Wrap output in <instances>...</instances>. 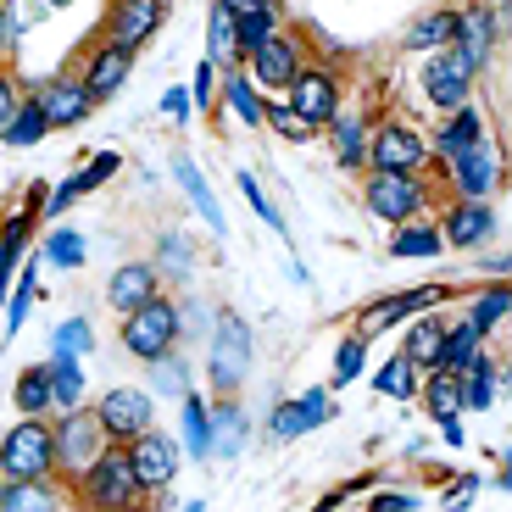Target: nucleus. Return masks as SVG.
<instances>
[{
    "instance_id": "dca6fc26",
    "label": "nucleus",
    "mask_w": 512,
    "mask_h": 512,
    "mask_svg": "<svg viewBox=\"0 0 512 512\" xmlns=\"http://www.w3.org/2000/svg\"><path fill=\"white\" fill-rule=\"evenodd\" d=\"M39 101V112H45V123H51V134L56 128H78L84 117L95 112V95L78 84V73H51L45 84H34L28 90Z\"/></svg>"
},
{
    "instance_id": "13d9d810",
    "label": "nucleus",
    "mask_w": 512,
    "mask_h": 512,
    "mask_svg": "<svg viewBox=\"0 0 512 512\" xmlns=\"http://www.w3.org/2000/svg\"><path fill=\"white\" fill-rule=\"evenodd\" d=\"M218 6H223V12L240 17V12H256V6H268V0H218Z\"/></svg>"
},
{
    "instance_id": "f257e3e1",
    "label": "nucleus",
    "mask_w": 512,
    "mask_h": 512,
    "mask_svg": "<svg viewBox=\"0 0 512 512\" xmlns=\"http://www.w3.org/2000/svg\"><path fill=\"white\" fill-rule=\"evenodd\" d=\"M0 479H56L51 412H17V423L0 440Z\"/></svg>"
},
{
    "instance_id": "473e14b6",
    "label": "nucleus",
    "mask_w": 512,
    "mask_h": 512,
    "mask_svg": "<svg viewBox=\"0 0 512 512\" xmlns=\"http://www.w3.org/2000/svg\"><path fill=\"white\" fill-rule=\"evenodd\" d=\"M245 412H240V401L234 396H218V407H212V457H240V446H245Z\"/></svg>"
},
{
    "instance_id": "49530a36",
    "label": "nucleus",
    "mask_w": 512,
    "mask_h": 512,
    "mask_svg": "<svg viewBox=\"0 0 512 512\" xmlns=\"http://www.w3.org/2000/svg\"><path fill=\"white\" fill-rule=\"evenodd\" d=\"M117 167H123V156H117V151H95L90 162H84V167H78V173H73V179H78V190L90 195V190H101V184L112 179Z\"/></svg>"
},
{
    "instance_id": "58836bf2",
    "label": "nucleus",
    "mask_w": 512,
    "mask_h": 512,
    "mask_svg": "<svg viewBox=\"0 0 512 512\" xmlns=\"http://www.w3.org/2000/svg\"><path fill=\"white\" fill-rule=\"evenodd\" d=\"M512 312V284H490V290H479L474 301H468V323H474L479 334H496L501 323H507Z\"/></svg>"
},
{
    "instance_id": "864d4df0",
    "label": "nucleus",
    "mask_w": 512,
    "mask_h": 512,
    "mask_svg": "<svg viewBox=\"0 0 512 512\" xmlns=\"http://www.w3.org/2000/svg\"><path fill=\"white\" fill-rule=\"evenodd\" d=\"M17 101H23V90H17L12 73H0V128H6V117L17 112Z\"/></svg>"
},
{
    "instance_id": "3c124183",
    "label": "nucleus",
    "mask_w": 512,
    "mask_h": 512,
    "mask_svg": "<svg viewBox=\"0 0 512 512\" xmlns=\"http://www.w3.org/2000/svg\"><path fill=\"white\" fill-rule=\"evenodd\" d=\"M368 507L373 512H418V496H407V490H373Z\"/></svg>"
},
{
    "instance_id": "0eeeda50",
    "label": "nucleus",
    "mask_w": 512,
    "mask_h": 512,
    "mask_svg": "<svg viewBox=\"0 0 512 512\" xmlns=\"http://www.w3.org/2000/svg\"><path fill=\"white\" fill-rule=\"evenodd\" d=\"M429 162H435V151H429V140H423L412 123L384 117V123L368 128V167H384V173H423Z\"/></svg>"
},
{
    "instance_id": "79ce46f5",
    "label": "nucleus",
    "mask_w": 512,
    "mask_h": 512,
    "mask_svg": "<svg viewBox=\"0 0 512 512\" xmlns=\"http://www.w3.org/2000/svg\"><path fill=\"white\" fill-rule=\"evenodd\" d=\"M362 368H368V340H362V334H346V340L334 346V373H329V384L340 390V384L362 379Z\"/></svg>"
},
{
    "instance_id": "c9c22d12",
    "label": "nucleus",
    "mask_w": 512,
    "mask_h": 512,
    "mask_svg": "<svg viewBox=\"0 0 512 512\" xmlns=\"http://www.w3.org/2000/svg\"><path fill=\"white\" fill-rule=\"evenodd\" d=\"M485 351V334L474 329L468 318H457V323H446V346H440V362L435 368H451V373H462L468 362Z\"/></svg>"
},
{
    "instance_id": "2f4dec72",
    "label": "nucleus",
    "mask_w": 512,
    "mask_h": 512,
    "mask_svg": "<svg viewBox=\"0 0 512 512\" xmlns=\"http://www.w3.org/2000/svg\"><path fill=\"white\" fill-rule=\"evenodd\" d=\"M284 28V6L279 0H268V6H256V12H240L234 17V39H240V62L256 51V45H268L273 34Z\"/></svg>"
},
{
    "instance_id": "39448f33",
    "label": "nucleus",
    "mask_w": 512,
    "mask_h": 512,
    "mask_svg": "<svg viewBox=\"0 0 512 512\" xmlns=\"http://www.w3.org/2000/svg\"><path fill=\"white\" fill-rule=\"evenodd\" d=\"M479 56L462 45V39H446L429 62H423V95H429V106H440V112H457L468 95H474V78H479Z\"/></svg>"
},
{
    "instance_id": "c85d7f7f",
    "label": "nucleus",
    "mask_w": 512,
    "mask_h": 512,
    "mask_svg": "<svg viewBox=\"0 0 512 512\" xmlns=\"http://www.w3.org/2000/svg\"><path fill=\"white\" fill-rule=\"evenodd\" d=\"M218 106H229L245 128H262V95H256V84L245 78V67L218 73Z\"/></svg>"
},
{
    "instance_id": "4be33fe9",
    "label": "nucleus",
    "mask_w": 512,
    "mask_h": 512,
    "mask_svg": "<svg viewBox=\"0 0 512 512\" xmlns=\"http://www.w3.org/2000/svg\"><path fill=\"white\" fill-rule=\"evenodd\" d=\"M73 485L56 479H0V512H39V507H67Z\"/></svg>"
},
{
    "instance_id": "6e6552de",
    "label": "nucleus",
    "mask_w": 512,
    "mask_h": 512,
    "mask_svg": "<svg viewBox=\"0 0 512 512\" xmlns=\"http://www.w3.org/2000/svg\"><path fill=\"white\" fill-rule=\"evenodd\" d=\"M51 429H56V474L73 485L90 468V457H101L106 435H101V423H95L90 407H67L62 418H51Z\"/></svg>"
},
{
    "instance_id": "37998d69",
    "label": "nucleus",
    "mask_w": 512,
    "mask_h": 512,
    "mask_svg": "<svg viewBox=\"0 0 512 512\" xmlns=\"http://www.w3.org/2000/svg\"><path fill=\"white\" fill-rule=\"evenodd\" d=\"M34 295H39V273L34 262L23 268V279H17V295H6V307H0V318H6V334H17L28 323V307H34Z\"/></svg>"
},
{
    "instance_id": "9d476101",
    "label": "nucleus",
    "mask_w": 512,
    "mask_h": 512,
    "mask_svg": "<svg viewBox=\"0 0 512 512\" xmlns=\"http://www.w3.org/2000/svg\"><path fill=\"white\" fill-rule=\"evenodd\" d=\"M90 412H95V423H101V435L112 440V446H128L140 429H151L156 396L151 390H134V384H117V390H106Z\"/></svg>"
},
{
    "instance_id": "4d7b16f0",
    "label": "nucleus",
    "mask_w": 512,
    "mask_h": 512,
    "mask_svg": "<svg viewBox=\"0 0 512 512\" xmlns=\"http://www.w3.org/2000/svg\"><path fill=\"white\" fill-rule=\"evenodd\" d=\"M162 256L173 262V268H184V262H190V256H184V245H179V234H167V240H162Z\"/></svg>"
},
{
    "instance_id": "20e7f679",
    "label": "nucleus",
    "mask_w": 512,
    "mask_h": 512,
    "mask_svg": "<svg viewBox=\"0 0 512 512\" xmlns=\"http://www.w3.org/2000/svg\"><path fill=\"white\" fill-rule=\"evenodd\" d=\"M212 351H206V373H212V390L218 396H240L245 373H251V323L240 312H218V323L206 329Z\"/></svg>"
},
{
    "instance_id": "423d86ee",
    "label": "nucleus",
    "mask_w": 512,
    "mask_h": 512,
    "mask_svg": "<svg viewBox=\"0 0 512 512\" xmlns=\"http://www.w3.org/2000/svg\"><path fill=\"white\" fill-rule=\"evenodd\" d=\"M362 206H368V218L396 229V223L418 218L423 206H429V184H423V173H384V167H368Z\"/></svg>"
},
{
    "instance_id": "ea45409f",
    "label": "nucleus",
    "mask_w": 512,
    "mask_h": 512,
    "mask_svg": "<svg viewBox=\"0 0 512 512\" xmlns=\"http://www.w3.org/2000/svg\"><path fill=\"white\" fill-rule=\"evenodd\" d=\"M12 401H17V412H51V368H45V362H34V368L17 373Z\"/></svg>"
},
{
    "instance_id": "1a4fd4ad",
    "label": "nucleus",
    "mask_w": 512,
    "mask_h": 512,
    "mask_svg": "<svg viewBox=\"0 0 512 512\" xmlns=\"http://www.w3.org/2000/svg\"><path fill=\"white\" fill-rule=\"evenodd\" d=\"M128 462H134V479H140L145 496H167L173 490V479H179V440L162 435V429H140V435L128 440Z\"/></svg>"
},
{
    "instance_id": "6ab92c4d",
    "label": "nucleus",
    "mask_w": 512,
    "mask_h": 512,
    "mask_svg": "<svg viewBox=\"0 0 512 512\" xmlns=\"http://www.w3.org/2000/svg\"><path fill=\"white\" fill-rule=\"evenodd\" d=\"M440 162H446V173H451V184H457L462 201H485V195L496 190V151H490L485 140L462 145V151L440 156Z\"/></svg>"
},
{
    "instance_id": "f03ea898",
    "label": "nucleus",
    "mask_w": 512,
    "mask_h": 512,
    "mask_svg": "<svg viewBox=\"0 0 512 512\" xmlns=\"http://www.w3.org/2000/svg\"><path fill=\"white\" fill-rule=\"evenodd\" d=\"M145 490L140 479H134V462H128L123 446H112L106 440L101 457H90V468L73 479V501H84V507H134Z\"/></svg>"
},
{
    "instance_id": "a211bd4d",
    "label": "nucleus",
    "mask_w": 512,
    "mask_h": 512,
    "mask_svg": "<svg viewBox=\"0 0 512 512\" xmlns=\"http://www.w3.org/2000/svg\"><path fill=\"white\" fill-rule=\"evenodd\" d=\"M329 418H334V396H329V390H307V396L279 401V407H273L268 435L273 440H301V435H312V429H323Z\"/></svg>"
},
{
    "instance_id": "393cba45",
    "label": "nucleus",
    "mask_w": 512,
    "mask_h": 512,
    "mask_svg": "<svg viewBox=\"0 0 512 512\" xmlns=\"http://www.w3.org/2000/svg\"><path fill=\"white\" fill-rule=\"evenodd\" d=\"M384 251L396 256V262H423V256H440L446 251V234H440V223H429L418 212V218L396 223V234H390V245Z\"/></svg>"
},
{
    "instance_id": "412c9836",
    "label": "nucleus",
    "mask_w": 512,
    "mask_h": 512,
    "mask_svg": "<svg viewBox=\"0 0 512 512\" xmlns=\"http://www.w3.org/2000/svg\"><path fill=\"white\" fill-rule=\"evenodd\" d=\"M440 234H446V245H457V251H474V245L496 240V212H490V201H451L446 223H440Z\"/></svg>"
},
{
    "instance_id": "4c0bfd02",
    "label": "nucleus",
    "mask_w": 512,
    "mask_h": 512,
    "mask_svg": "<svg viewBox=\"0 0 512 512\" xmlns=\"http://www.w3.org/2000/svg\"><path fill=\"white\" fill-rule=\"evenodd\" d=\"M451 34H457V6H435L407 28V51H440Z\"/></svg>"
},
{
    "instance_id": "bb28decb",
    "label": "nucleus",
    "mask_w": 512,
    "mask_h": 512,
    "mask_svg": "<svg viewBox=\"0 0 512 512\" xmlns=\"http://www.w3.org/2000/svg\"><path fill=\"white\" fill-rule=\"evenodd\" d=\"M507 384V373H501V362L490 357V351H479L468 368H462V401H468V412H485L490 401H496V390Z\"/></svg>"
},
{
    "instance_id": "cd10ccee",
    "label": "nucleus",
    "mask_w": 512,
    "mask_h": 512,
    "mask_svg": "<svg viewBox=\"0 0 512 512\" xmlns=\"http://www.w3.org/2000/svg\"><path fill=\"white\" fill-rule=\"evenodd\" d=\"M179 435H184V446L195 451V462L212 457V407H206V396H195V390L179 396Z\"/></svg>"
},
{
    "instance_id": "052dcab7",
    "label": "nucleus",
    "mask_w": 512,
    "mask_h": 512,
    "mask_svg": "<svg viewBox=\"0 0 512 512\" xmlns=\"http://www.w3.org/2000/svg\"><path fill=\"white\" fill-rule=\"evenodd\" d=\"M485 6H496V12H501V6H507V0H485Z\"/></svg>"
},
{
    "instance_id": "f8f14e48",
    "label": "nucleus",
    "mask_w": 512,
    "mask_h": 512,
    "mask_svg": "<svg viewBox=\"0 0 512 512\" xmlns=\"http://www.w3.org/2000/svg\"><path fill=\"white\" fill-rule=\"evenodd\" d=\"M284 101L307 117L312 128H323L334 117V106H340V73L329 62H301V73L284 84Z\"/></svg>"
},
{
    "instance_id": "8fccbe9b",
    "label": "nucleus",
    "mask_w": 512,
    "mask_h": 512,
    "mask_svg": "<svg viewBox=\"0 0 512 512\" xmlns=\"http://www.w3.org/2000/svg\"><path fill=\"white\" fill-rule=\"evenodd\" d=\"M190 101L201 106V112H218V67H212V62L195 67V90H190Z\"/></svg>"
},
{
    "instance_id": "de8ad7c7",
    "label": "nucleus",
    "mask_w": 512,
    "mask_h": 512,
    "mask_svg": "<svg viewBox=\"0 0 512 512\" xmlns=\"http://www.w3.org/2000/svg\"><path fill=\"white\" fill-rule=\"evenodd\" d=\"M240 195H245V201H251V212H256V218H262V223H268L273 234H284V212H279V206L268 201V195H262V184H256V173H240Z\"/></svg>"
},
{
    "instance_id": "e2e57ef3",
    "label": "nucleus",
    "mask_w": 512,
    "mask_h": 512,
    "mask_svg": "<svg viewBox=\"0 0 512 512\" xmlns=\"http://www.w3.org/2000/svg\"><path fill=\"white\" fill-rule=\"evenodd\" d=\"M167 6H173V0H167Z\"/></svg>"
},
{
    "instance_id": "c756f323",
    "label": "nucleus",
    "mask_w": 512,
    "mask_h": 512,
    "mask_svg": "<svg viewBox=\"0 0 512 512\" xmlns=\"http://www.w3.org/2000/svg\"><path fill=\"white\" fill-rule=\"evenodd\" d=\"M206 62L218 73H234L240 67V39H234V12H223L212 0V17H206Z\"/></svg>"
},
{
    "instance_id": "7ed1b4c3",
    "label": "nucleus",
    "mask_w": 512,
    "mask_h": 512,
    "mask_svg": "<svg viewBox=\"0 0 512 512\" xmlns=\"http://www.w3.org/2000/svg\"><path fill=\"white\" fill-rule=\"evenodd\" d=\"M117 340H123L128 357L140 362H156L167 357V351H179V301H167V295H156V301H145V307L123 312V329H117Z\"/></svg>"
},
{
    "instance_id": "a878e982",
    "label": "nucleus",
    "mask_w": 512,
    "mask_h": 512,
    "mask_svg": "<svg viewBox=\"0 0 512 512\" xmlns=\"http://www.w3.org/2000/svg\"><path fill=\"white\" fill-rule=\"evenodd\" d=\"M173 179H179V190L190 195V206L201 212V223H206V229H212V234H223V229H229V223H223V206H218V195H212V184H206V173L190 162V156H173Z\"/></svg>"
},
{
    "instance_id": "a19ab883",
    "label": "nucleus",
    "mask_w": 512,
    "mask_h": 512,
    "mask_svg": "<svg viewBox=\"0 0 512 512\" xmlns=\"http://www.w3.org/2000/svg\"><path fill=\"white\" fill-rule=\"evenodd\" d=\"M373 390H379V396H390V401H412V396H418V368H412V362L396 351V357L373 373Z\"/></svg>"
},
{
    "instance_id": "6e6d98bb",
    "label": "nucleus",
    "mask_w": 512,
    "mask_h": 512,
    "mask_svg": "<svg viewBox=\"0 0 512 512\" xmlns=\"http://www.w3.org/2000/svg\"><path fill=\"white\" fill-rule=\"evenodd\" d=\"M440 440H446L451 451H462V446H468V435H462V423H457V418H451V423H440Z\"/></svg>"
},
{
    "instance_id": "5fc2aeb1",
    "label": "nucleus",
    "mask_w": 512,
    "mask_h": 512,
    "mask_svg": "<svg viewBox=\"0 0 512 512\" xmlns=\"http://www.w3.org/2000/svg\"><path fill=\"white\" fill-rule=\"evenodd\" d=\"M17 34H23V23H17V17L6 12V6H0V56H6V51L17 45Z\"/></svg>"
},
{
    "instance_id": "c03bdc74",
    "label": "nucleus",
    "mask_w": 512,
    "mask_h": 512,
    "mask_svg": "<svg viewBox=\"0 0 512 512\" xmlns=\"http://www.w3.org/2000/svg\"><path fill=\"white\" fill-rule=\"evenodd\" d=\"M45 256H51L56 268H84V234L78 229H51V240H45Z\"/></svg>"
},
{
    "instance_id": "603ef678",
    "label": "nucleus",
    "mask_w": 512,
    "mask_h": 512,
    "mask_svg": "<svg viewBox=\"0 0 512 512\" xmlns=\"http://www.w3.org/2000/svg\"><path fill=\"white\" fill-rule=\"evenodd\" d=\"M162 112L173 117V123H184V117H190V90H184V84H173V90L162 95Z\"/></svg>"
},
{
    "instance_id": "a18cd8bd",
    "label": "nucleus",
    "mask_w": 512,
    "mask_h": 512,
    "mask_svg": "<svg viewBox=\"0 0 512 512\" xmlns=\"http://www.w3.org/2000/svg\"><path fill=\"white\" fill-rule=\"evenodd\" d=\"M90 346H95V334H90V323H84V318H67V323H56V334H51V351H67V357H84Z\"/></svg>"
},
{
    "instance_id": "f704fd0d",
    "label": "nucleus",
    "mask_w": 512,
    "mask_h": 512,
    "mask_svg": "<svg viewBox=\"0 0 512 512\" xmlns=\"http://www.w3.org/2000/svg\"><path fill=\"white\" fill-rule=\"evenodd\" d=\"M479 140H485V123H479L474 101H462L457 112H446V128L435 134V145H429V151H435V156H451V151H462V145H479Z\"/></svg>"
},
{
    "instance_id": "4468645a",
    "label": "nucleus",
    "mask_w": 512,
    "mask_h": 512,
    "mask_svg": "<svg viewBox=\"0 0 512 512\" xmlns=\"http://www.w3.org/2000/svg\"><path fill=\"white\" fill-rule=\"evenodd\" d=\"M134 56L140 51H128V45H112V39H95L90 51H84V62H78V84L95 95V106L112 101L117 90L128 84V73H134Z\"/></svg>"
},
{
    "instance_id": "680f3d73",
    "label": "nucleus",
    "mask_w": 512,
    "mask_h": 512,
    "mask_svg": "<svg viewBox=\"0 0 512 512\" xmlns=\"http://www.w3.org/2000/svg\"><path fill=\"white\" fill-rule=\"evenodd\" d=\"M446 6H462V0H446Z\"/></svg>"
},
{
    "instance_id": "9b49d317",
    "label": "nucleus",
    "mask_w": 512,
    "mask_h": 512,
    "mask_svg": "<svg viewBox=\"0 0 512 512\" xmlns=\"http://www.w3.org/2000/svg\"><path fill=\"white\" fill-rule=\"evenodd\" d=\"M301 62H307V51H301V39H295V28L284 23L279 34L268 39V45H256V51L245 56V78H251L256 90L284 95V84H290V78L301 73Z\"/></svg>"
},
{
    "instance_id": "b1692460",
    "label": "nucleus",
    "mask_w": 512,
    "mask_h": 512,
    "mask_svg": "<svg viewBox=\"0 0 512 512\" xmlns=\"http://www.w3.org/2000/svg\"><path fill=\"white\" fill-rule=\"evenodd\" d=\"M440 346H446V318H435V307L412 312V318H407V340H401V357H407L418 373H429L440 362Z\"/></svg>"
},
{
    "instance_id": "aec40b11",
    "label": "nucleus",
    "mask_w": 512,
    "mask_h": 512,
    "mask_svg": "<svg viewBox=\"0 0 512 512\" xmlns=\"http://www.w3.org/2000/svg\"><path fill=\"white\" fill-rule=\"evenodd\" d=\"M162 295V268L156 262H123V268L106 279V307L123 318V312L145 307V301H156Z\"/></svg>"
},
{
    "instance_id": "bf43d9fd",
    "label": "nucleus",
    "mask_w": 512,
    "mask_h": 512,
    "mask_svg": "<svg viewBox=\"0 0 512 512\" xmlns=\"http://www.w3.org/2000/svg\"><path fill=\"white\" fill-rule=\"evenodd\" d=\"M507 268H512L507 256H490V262H485V273H490V279H507Z\"/></svg>"
},
{
    "instance_id": "5701e85b",
    "label": "nucleus",
    "mask_w": 512,
    "mask_h": 512,
    "mask_svg": "<svg viewBox=\"0 0 512 512\" xmlns=\"http://www.w3.org/2000/svg\"><path fill=\"white\" fill-rule=\"evenodd\" d=\"M418 401H423V412L435 423H451V418H462L468 412V401H462V373H451V368H429L418 379Z\"/></svg>"
},
{
    "instance_id": "e433bc0d",
    "label": "nucleus",
    "mask_w": 512,
    "mask_h": 512,
    "mask_svg": "<svg viewBox=\"0 0 512 512\" xmlns=\"http://www.w3.org/2000/svg\"><path fill=\"white\" fill-rule=\"evenodd\" d=\"M262 123H268L273 134H279V140H290V145H312V140L323 134V128H312L307 117H301L290 101H284V95H273V101H262Z\"/></svg>"
},
{
    "instance_id": "2eb2a0df",
    "label": "nucleus",
    "mask_w": 512,
    "mask_h": 512,
    "mask_svg": "<svg viewBox=\"0 0 512 512\" xmlns=\"http://www.w3.org/2000/svg\"><path fill=\"white\" fill-rule=\"evenodd\" d=\"M446 295H451V284H429V290H401V295H384V301H373V307H362V312H357V329H351V334H362V340H379L384 329H396V323H407L412 312L440 307Z\"/></svg>"
},
{
    "instance_id": "72a5a7b5",
    "label": "nucleus",
    "mask_w": 512,
    "mask_h": 512,
    "mask_svg": "<svg viewBox=\"0 0 512 512\" xmlns=\"http://www.w3.org/2000/svg\"><path fill=\"white\" fill-rule=\"evenodd\" d=\"M45 134H51V123H45V112H39L34 95H23V101H17V112L6 117V128H0V140L12 145V151H34Z\"/></svg>"
},
{
    "instance_id": "09e8293b",
    "label": "nucleus",
    "mask_w": 512,
    "mask_h": 512,
    "mask_svg": "<svg viewBox=\"0 0 512 512\" xmlns=\"http://www.w3.org/2000/svg\"><path fill=\"white\" fill-rule=\"evenodd\" d=\"M151 368H156V390H162V396H184V390H190V373H184V362L173 357V351L156 357Z\"/></svg>"
},
{
    "instance_id": "f3484780",
    "label": "nucleus",
    "mask_w": 512,
    "mask_h": 512,
    "mask_svg": "<svg viewBox=\"0 0 512 512\" xmlns=\"http://www.w3.org/2000/svg\"><path fill=\"white\" fill-rule=\"evenodd\" d=\"M368 128H373V112L357 101H340L334 117L323 123V134H329V145H334V162L346 167V173H362V167H368Z\"/></svg>"
},
{
    "instance_id": "7c9ffc66",
    "label": "nucleus",
    "mask_w": 512,
    "mask_h": 512,
    "mask_svg": "<svg viewBox=\"0 0 512 512\" xmlns=\"http://www.w3.org/2000/svg\"><path fill=\"white\" fill-rule=\"evenodd\" d=\"M45 368H51V412L84 407V357H67V351H56Z\"/></svg>"
},
{
    "instance_id": "ddd939ff",
    "label": "nucleus",
    "mask_w": 512,
    "mask_h": 512,
    "mask_svg": "<svg viewBox=\"0 0 512 512\" xmlns=\"http://www.w3.org/2000/svg\"><path fill=\"white\" fill-rule=\"evenodd\" d=\"M167 23V0H112L106 6V23L101 34L112 45H128V51H145Z\"/></svg>"
}]
</instances>
